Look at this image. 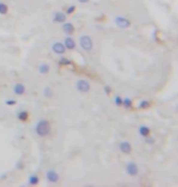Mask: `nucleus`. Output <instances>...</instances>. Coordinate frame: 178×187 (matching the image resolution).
Instances as JSON below:
<instances>
[{
    "label": "nucleus",
    "instance_id": "f257e3e1",
    "mask_svg": "<svg viewBox=\"0 0 178 187\" xmlns=\"http://www.w3.org/2000/svg\"><path fill=\"white\" fill-rule=\"evenodd\" d=\"M34 131L39 137H46L51 131V125H50L49 120H46V119L38 120L34 126Z\"/></svg>",
    "mask_w": 178,
    "mask_h": 187
},
{
    "label": "nucleus",
    "instance_id": "f03ea898",
    "mask_svg": "<svg viewBox=\"0 0 178 187\" xmlns=\"http://www.w3.org/2000/svg\"><path fill=\"white\" fill-rule=\"evenodd\" d=\"M79 45L81 47L87 51V52H90L94 47V43H93V39L89 36L88 34H83L79 36Z\"/></svg>",
    "mask_w": 178,
    "mask_h": 187
},
{
    "label": "nucleus",
    "instance_id": "7ed1b4c3",
    "mask_svg": "<svg viewBox=\"0 0 178 187\" xmlns=\"http://www.w3.org/2000/svg\"><path fill=\"white\" fill-rule=\"evenodd\" d=\"M115 24L118 28H121V29H127V28H129L132 26V22H131L129 18H127V17L117 16V17H115Z\"/></svg>",
    "mask_w": 178,
    "mask_h": 187
},
{
    "label": "nucleus",
    "instance_id": "20e7f679",
    "mask_svg": "<svg viewBox=\"0 0 178 187\" xmlns=\"http://www.w3.org/2000/svg\"><path fill=\"white\" fill-rule=\"evenodd\" d=\"M76 89L82 94H88L90 91V84L85 79H78L76 82Z\"/></svg>",
    "mask_w": 178,
    "mask_h": 187
},
{
    "label": "nucleus",
    "instance_id": "39448f33",
    "mask_svg": "<svg viewBox=\"0 0 178 187\" xmlns=\"http://www.w3.org/2000/svg\"><path fill=\"white\" fill-rule=\"evenodd\" d=\"M45 179H46V181L50 182V183H58L59 180H60V175L58 174L56 170L49 169V170L46 171V174H45Z\"/></svg>",
    "mask_w": 178,
    "mask_h": 187
},
{
    "label": "nucleus",
    "instance_id": "423d86ee",
    "mask_svg": "<svg viewBox=\"0 0 178 187\" xmlns=\"http://www.w3.org/2000/svg\"><path fill=\"white\" fill-rule=\"evenodd\" d=\"M126 171L129 176H137L138 173H139V168L134 162H129L126 165Z\"/></svg>",
    "mask_w": 178,
    "mask_h": 187
},
{
    "label": "nucleus",
    "instance_id": "0eeeda50",
    "mask_svg": "<svg viewBox=\"0 0 178 187\" xmlns=\"http://www.w3.org/2000/svg\"><path fill=\"white\" fill-rule=\"evenodd\" d=\"M51 50H52V52L59 55V56H61L66 52V47H65L64 43H61V42H55L51 46Z\"/></svg>",
    "mask_w": 178,
    "mask_h": 187
},
{
    "label": "nucleus",
    "instance_id": "6e6552de",
    "mask_svg": "<svg viewBox=\"0 0 178 187\" xmlns=\"http://www.w3.org/2000/svg\"><path fill=\"white\" fill-rule=\"evenodd\" d=\"M65 21H67V15L61 12V11H55L52 15V22L54 23H64Z\"/></svg>",
    "mask_w": 178,
    "mask_h": 187
},
{
    "label": "nucleus",
    "instance_id": "1a4fd4ad",
    "mask_svg": "<svg viewBox=\"0 0 178 187\" xmlns=\"http://www.w3.org/2000/svg\"><path fill=\"white\" fill-rule=\"evenodd\" d=\"M64 45H65L66 50L72 51L76 49V40L72 38V35H66V38L64 39Z\"/></svg>",
    "mask_w": 178,
    "mask_h": 187
},
{
    "label": "nucleus",
    "instance_id": "9d476101",
    "mask_svg": "<svg viewBox=\"0 0 178 187\" xmlns=\"http://www.w3.org/2000/svg\"><path fill=\"white\" fill-rule=\"evenodd\" d=\"M118 148H120V151H121L123 154H131L132 151H133L132 145H131L128 141H122V142H120Z\"/></svg>",
    "mask_w": 178,
    "mask_h": 187
},
{
    "label": "nucleus",
    "instance_id": "9b49d317",
    "mask_svg": "<svg viewBox=\"0 0 178 187\" xmlns=\"http://www.w3.org/2000/svg\"><path fill=\"white\" fill-rule=\"evenodd\" d=\"M62 24V32L66 34V35H72L73 33H75V26L71 23V22H67V21H65L64 23H61Z\"/></svg>",
    "mask_w": 178,
    "mask_h": 187
},
{
    "label": "nucleus",
    "instance_id": "f8f14e48",
    "mask_svg": "<svg viewBox=\"0 0 178 187\" xmlns=\"http://www.w3.org/2000/svg\"><path fill=\"white\" fill-rule=\"evenodd\" d=\"M26 92V86L22 83H17L13 85V94L17 96H22L23 94Z\"/></svg>",
    "mask_w": 178,
    "mask_h": 187
},
{
    "label": "nucleus",
    "instance_id": "ddd939ff",
    "mask_svg": "<svg viewBox=\"0 0 178 187\" xmlns=\"http://www.w3.org/2000/svg\"><path fill=\"white\" fill-rule=\"evenodd\" d=\"M16 117H17V119H19L20 122H23V123L27 122V120L29 119L28 112H27V111H23V109L20 111V112H17V116H16Z\"/></svg>",
    "mask_w": 178,
    "mask_h": 187
},
{
    "label": "nucleus",
    "instance_id": "4468645a",
    "mask_svg": "<svg viewBox=\"0 0 178 187\" xmlns=\"http://www.w3.org/2000/svg\"><path fill=\"white\" fill-rule=\"evenodd\" d=\"M138 133H139L140 136L145 137V136L150 135V128H149L148 125H140L139 129H138Z\"/></svg>",
    "mask_w": 178,
    "mask_h": 187
},
{
    "label": "nucleus",
    "instance_id": "2eb2a0df",
    "mask_svg": "<svg viewBox=\"0 0 178 187\" xmlns=\"http://www.w3.org/2000/svg\"><path fill=\"white\" fill-rule=\"evenodd\" d=\"M39 183V176L37 174H32L28 177V185L31 186H37Z\"/></svg>",
    "mask_w": 178,
    "mask_h": 187
},
{
    "label": "nucleus",
    "instance_id": "dca6fc26",
    "mask_svg": "<svg viewBox=\"0 0 178 187\" xmlns=\"http://www.w3.org/2000/svg\"><path fill=\"white\" fill-rule=\"evenodd\" d=\"M50 70V66L48 63H40L38 67V72L39 74H48Z\"/></svg>",
    "mask_w": 178,
    "mask_h": 187
},
{
    "label": "nucleus",
    "instance_id": "f3484780",
    "mask_svg": "<svg viewBox=\"0 0 178 187\" xmlns=\"http://www.w3.org/2000/svg\"><path fill=\"white\" fill-rule=\"evenodd\" d=\"M132 106H133V101H132V99L131 97H124V99H122V107H124V108H132Z\"/></svg>",
    "mask_w": 178,
    "mask_h": 187
},
{
    "label": "nucleus",
    "instance_id": "a211bd4d",
    "mask_svg": "<svg viewBox=\"0 0 178 187\" xmlns=\"http://www.w3.org/2000/svg\"><path fill=\"white\" fill-rule=\"evenodd\" d=\"M150 106H151V102H150L149 100H141V101L138 103V108H139V109H148Z\"/></svg>",
    "mask_w": 178,
    "mask_h": 187
},
{
    "label": "nucleus",
    "instance_id": "6ab92c4d",
    "mask_svg": "<svg viewBox=\"0 0 178 187\" xmlns=\"http://www.w3.org/2000/svg\"><path fill=\"white\" fill-rule=\"evenodd\" d=\"M59 65L60 66H73L72 65V61H70L68 59L64 57V55H61V57L59 59Z\"/></svg>",
    "mask_w": 178,
    "mask_h": 187
},
{
    "label": "nucleus",
    "instance_id": "aec40b11",
    "mask_svg": "<svg viewBox=\"0 0 178 187\" xmlns=\"http://www.w3.org/2000/svg\"><path fill=\"white\" fill-rule=\"evenodd\" d=\"M9 12V6L3 3V1H0V15H6Z\"/></svg>",
    "mask_w": 178,
    "mask_h": 187
},
{
    "label": "nucleus",
    "instance_id": "412c9836",
    "mask_svg": "<svg viewBox=\"0 0 178 187\" xmlns=\"http://www.w3.org/2000/svg\"><path fill=\"white\" fill-rule=\"evenodd\" d=\"M43 95H44V97H46V99L52 97V90H51V88L46 86V88L43 90Z\"/></svg>",
    "mask_w": 178,
    "mask_h": 187
},
{
    "label": "nucleus",
    "instance_id": "4be33fe9",
    "mask_svg": "<svg viewBox=\"0 0 178 187\" xmlns=\"http://www.w3.org/2000/svg\"><path fill=\"white\" fill-rule=\"evenodd\" d=\"M75 11H76V6L75 5H70V6L66 7V11L65 12H66V15H72Z\"/></svg>",
    "mask_w": 178,
    "mask_h": 187
},
{
    "label": "nucleus",
    "instance_id": "5701e85b",
    "mask_svg": "<svg viewBox=\"0 0 178 187\" xmlns=\"http://www.w3.org/2000/svg\"><path fill=\"white\" fill-rule=\"evenodd\" d=\"M16 168H17L19 170H23V169H25V163H23L22 159L17 160V163H16Z\"/></svg>",
    "mask_w": 178,
    "mask_h": 187
},
{
    "label": "nucleus",
    "instance_id": "b1692460",
    "mask_svg": "<svg viewBox=\"0 0 178 187\" xmlns=\"http://www.w3.org/2000/svg\"><path fill=\"white\" fill-rule=\"evenodd\" d=\"M114 102H115V105H116L117 107H121V106H122V97H121V96H116L115 100H114Z\"/></svg>",
    "mask_w": 178,
    "mask_h": 187
},
{
    "label": "nucleus",
    "instance_id": "393cba45",
    "mask_svg": "<svg viewBox=\"0 0 178 187\" xmlns=\"http://www.w3.org/2000/svg\"><path fill=\"white\" fill-rule=\"evenodd\" d=\"M145 143H148V145H153V143H155V139L151 137L150 135H148V136H145Z\"/></svg>",
    "mask_w": 178,
    "mask_h": 187
},
{
    "label": "nucleus",
    "instance_id": "a878e982",
    "mask_svg": "<svg viewBox=\"0 0 178 187\" xmlns=\"http://www.w3.org/2000/svg\"><path fill=\"white\" fill-rule=\"evenodd\" d=\"M104 91H105L106 95H110L111 91H112V89H111V86H109V85H105V86H104Z\"/></svg>",
    "mask_w": 178,
    "mask_h": 187
},
{
    "label": "nucleus",
    "instance_id": "bb28decb",
    "mask_svg": "<svg viewBox=\"0 0 178 187\" xmlns=\"http://www.w3.org/2000/svg\"><path fill=\"white\" fill-rule=\"evenodd\" d=\"M5 103H6L7 106H15V105H16V100H12V99H7V100L5 101Z\"/></svg>",
    "mask_w": 178,
    "mask_h": 187
},
{
    "label": "nucleus",
    "instance_id": "cd10ccee",
    "mask_svg": "<svg viewBox=\"0 0 178 187\" xmlns=\"http://www.w3.org/2000/svg\"><path fill=\"white\" fill-rule=\"evenodd\" d=\"M77 1L81 4H87V3H89V0H77Z\"/></svg>",
    "mask_w": 178,
    "mask_h": 187
},
{
    "label": "nucleus",
    "instance_id": "c85d7f7f",
    "mask_svg": "<svg viewBox=\"0 0 178 187\" xmlns=\"http://www.w3.org/2000/svg\"><path fill=\"white\" fill-rule=\"evenodd\" d=\"M6 176H7V174H3L1 176H0V179H1V180H5V179H6Z\"/></svg>",
    "mask_w": 178,
    "mask_h": 187
}]
</instances>
